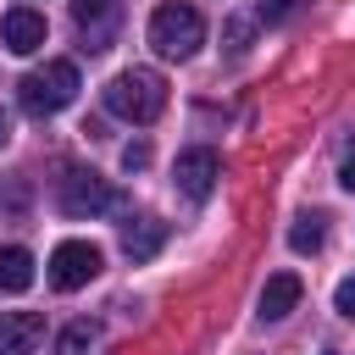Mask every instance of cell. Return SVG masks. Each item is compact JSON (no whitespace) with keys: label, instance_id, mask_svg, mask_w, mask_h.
I'll return each mask as SVG.
<instances>
[{"label":"cell","instance_id":"12","mask_svg":"<svg viewBox=\"0 0 355 355\" xmlns=\"http://www.w3.org/2000/svg\"><path fill=\"white\" fill-rule=\"evenodd\" d=\"M33 283V255L22 244H0V294H22Z\"/></svg>","mask_w":355,"mask_h":355},{"label":"cell","instance_id":"14","mask_svg":"<svg viewBox=\"0 0 355 355\" xmlns=\"http://www.w3.org/2000/svg\"><path fill=\"white\" fill-rule=\"evenodd\" d=\"M94 338H100V333H94V322H72V327L55 338V355H89V349H94Z\"/></svg>","mask_w":355,"mask_h":355},{"label":"cell","instance_id":"18","mask_svg":"<svg viewBox=\"0 0 355 355\" xmlns=\"http://www.w3.org/2000/svg\"><path fill=\"white\" fill-rule=\"evenodd\" d=\"M122 166H128V172H144V166H150V144H144V139L128 144V150H122Z\"/></svg>","mask_w":355,"mask_h":355},{"label":"cell","instance_id":"9","mask_svg":"<svg viewBox=\"0 0 355 355\" xmlns=\"http://www.w3.org/2000/svg\"><path fill=\"white\" fill-rule=\"evenodd\" d=\"M44 344V316L39 311H11L0 316V355H33Z\"/></svg>","mask_w":355,"mask_h":355},{"label":"cell","instance_id":"6","mask_svg":"<svg viewBox=\"0 0 355 355\" xmlns=\"http://www.w3.org/2000/svg\"><path fill=\"white\" fill-rule=\"evenodd\" d=\"M72 22H78V39L89 55H100L122 22V0H72Z\"/></svg>","mask_w":355,"mask_h":355},{"label":"cell","instance_id":"5","mask_svg":"<svg viewBox=\"0 0 355 355\" xmlns=\"http://www.w3.org/2000/svg\"><path fill=\"white\" fill-rule=\"evenodd\" d=\"M55 205H61L67 216H100V211H116L122 200L111 194V183H105L100 172L67 166V178H61V189H55Z\"/></svg>","mask_w":355,"mask_h":355},{"label":"cell","instance_id":"3","mask_svg":"<svg viewBox=\"0 0 355 355\" xmlns=\"http://www.w3.org/2000/svg\"><path fill=\"white\" fill-rule=\"evenodd\" d=\"M17 100H22L28 116H55V111H67V105L78 100V67H72V61H44L39 72H28V78L17 83Z\"/></svg>","mask_w":355,"mask_h":355},{"label":"cell","instance_id":"4","mask_svg":"<svg viewBox=\"0 0 355 355\" xmlns=\"http://www.w3.org/2000/svg\"><path fill=\"white\" fill-rule=\"evenodd\" d=\"M100 266H105L100 244H89V239H61V244L50 250V288L72 294V288L94 283V277H100Z\"/></svg>","mask_w":355,"mask_h":355},{"label":"cell","instance_id":"8","mask_svg":"<svg viewBox=\"0 0 355 355\" xmlns=\"http://www.w3.org/2000/svg\"><path fill=\"white\" fill-rule=\"evenodd\" d=\"M0 39H6L11 55H33V50H44V17L28 11V6H17V11L0 17Z\"/></svg>","mask_w":355,"mask_h":355},{"label":"cell","instance_id":"20","mask_svg":"<svg viewBox=\"0 0 355 355\" xmlns=\"http://www.w3.org/2000/svg\"><path fill=\"white\" fill-rule=\"evenodd\" d=\"M6 144H11V111L0 105V150H6Z\"/></svg>","mask_w":355,"mask_h":355},{"label":"cell","instance_id":"13","mask_svg":"<svg viewBox=\"0 0 355 355\" xmlns=\"http://www.w3.org/2000/svg\"><path fill=\"white\" fill-rule=\"evenodd\" d=\"M322 239H327V222H322L316 211H311V216H300V222L288 227V250H294V255H316V250H322Z\"/></svg>","mask_w":355,"mask_h":355},{"label":"cell","instance_id":"10","mask_svg":"<svg viewBox=\"0 0 355 355\" xmlns=\"http://www.w3.org/2000/svg\"><path fill=\"white\" fill-rule=\"evenodd\" d=\"M161 244H166V222H161V216H139V222L122 227V255H128L133 266L150 261V255H161Z\"/></svg>","mask_w":355,"mask_h":355},{"label":"cell","instance_id":"19","mask_svg":"<svg viewBox=\"0 0 355 355\" xmlns=\"http://www.w3.org/2000/svg\"><path fill=\"white\" fill-rule=\"evenodd\" d=\"M338 183L355 194V144H349V150H344V161H338Z\"/></svg>","mask_w":355,"mask_h":355},{"label":"cell","instance_id":"15","mask_svg":"<svg viewBox=\"0 0 355 355\" xmlns=\"http://www.w3.org/2000/svg\"><path fill=\"white\" fill-rule=\"evenodd\" d=\"M222 39H227V50H233V55H244V50H250V39H255V17H227Z\"/></svg>","mask_w":355,"mask_h":355},{"label":"cell","instance_id":"2","mask_svg":"<svg viewBox=\"0 0 355 355\" xmlns=\"http://www.w3.org/2000/svg\"><path fill=\"white\" fill-rule=\"evenodd\" d=\"M150 44H155V55H166V61H189V55L205 44V17H200L194 6H183V0H166V6H155V17H150Z\"/></svg>","mask_w":355,"mask_h":355},{"label":"cell","instance_id":"1","mask_svg":"<svg viewBox=\"0 0 355 355\" xmlns=\"http://www.w3.org/2000/svg\"><path fill=\"white\" fill-rule=\"evenodd\" d=\"M105 111L111 116H122V122H155L161 111H166V78L161 72H150V67H128V72H116L111 83H105Z\"/></svg>","mask_w":355,"mask_h":355},{"label":"cell","instance_id":"17","mask_svg":"<svg viewBox=\"0 0 355 355\" xmlns=\"http://www.w3.org/2000/svg\"><path fill=\"white\" fill-rule=\"evenodd\" d=\"M333 311L355 322V277H344V283H338V294H333Z\"/></svg>","mask_w":355,"mask_h":355},{"label":"cell","instance_id":"11","mask_svg":"<svg viewBox=\"0 0 355 355\" xmlns=\"http://www.w3.org/2000/svg\"><path fill=\"white\" fill-rule=\"evenodd\" d=\"M300 294H305V288H300L294 272H272L266 288H261V322H283V316L300 305Z\"/></svg>","mask_w":355,"mask_h":355},{"label":"cell","instance_id":"16","mask_svg":"<svg viewBox=\"0 0 355 355\" xmlns=\"http://www.w3.org/2000/svg\"><path fill=\"white\" fill-rule=\"evenodd\" d=\"M305 0H255V22H288Z\"/></svg>","mask_w":355,"mask_h":355},{"label":"cell","instance_id":"7","mask_svg":"<svg viewBox=\"0 0 355 355\" xmlns=\"http://www.w3.org/2000/svg\"><path fill=\"white\" fill-rule=\"evenodd\" d=\"M216 178H222V161H216V150H183V155H178V172H172V183H178V194H183V200H211Z\"/></svg>","mask_w":355,"mask_h":355}]
</instances>
